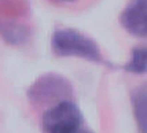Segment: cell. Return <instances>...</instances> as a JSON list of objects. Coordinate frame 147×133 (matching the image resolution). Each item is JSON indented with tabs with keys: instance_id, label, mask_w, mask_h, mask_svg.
<instances>
[{
	"instance_id": "1",
	"label": "cell",
	"mask_w": 147,
	"mask_h": 133,
	"mask_svg": "<svg viewBox=\"0 0 147 133\" xmlns=\"http://www.w3.org/2000/svg\"><path fill=\"white\" fill-rule=\"evenodd\" d=\"M44 133H94L85 125L80 108L70 100L58 101L41 120Z\"/></svg>"
},
{
	"instance_id": "2",
	"label": "cell",
	"mask_w": 147,
	"mask_h": 133,
	"mask_svg": "<svg viewBox=\"0 0 147 133\" xmlns=\"http://www.w3.org/2000/svg\"><path fill=\"white\" fill-rule=\"evenodd\" d=\"M52 48L59 56H78L99 63L102 54L96 43L74 29H59L52 36Z\"/></svg>"
},
{
	"instance_id": "3",
	"label": "cell",
	"mask_w": 147,
	"mask_h": 133,
	"mask_svg": "<svg viewBox=\"0 0 147 133\" xmlns=\"http://www.w3.org/2000/svg\"><path fill=\"white\" fill-rule=\"evenodd\" d=\"M28 95L33 103H44L57 97H69L71 95V87L63 77L57 74H45L30 87Z\"/></svg>"
},
{
	"instance_id": "4",
	"label": "cell",
	"mask_w": 147,
	"mask_h": 133,
	"mask_svg": "<svg viewBox=\"0 0 147 133\" xmlns=\"http://www.w3.org/2000/svg\"><path fill=\"white\" fill-rule=\"evenodd\" d=\"M125 30L138 37H147V0H131L121 14Z\"/></svg>"
},
{
	"instance_id": "5",
	"label": "cell",
	"mask_w": 147,
	"mask_h": 133,
	"mask_svg": "<svg viewBox=\"0 0 147 133\" xmlns=\"http://www.w3.org/2000/svg\"><path fill=\"white\" fill-rule=\"evenodd\" d=\"M135 120L140 133H147V85H143L132 96Z\"/></svg>"
},
{
	"instance_id": "6",
	"label": "cell",
	"mask_w": 147,
	"mask_h": 133,
	"mask_svg": "<svg viewBox=\"0 0 147 133\" xmlns=\"http://www.w3.org/2000/svg\"><path fill=\"white\" fill-rule=\"evenodd\" d=\"M0 34L10 44H22L29 37L28 28L13 22H0Z\"/></svg>"
},
{
	"instance_id": "7",
	"label": "cell",
	"mask_w": 147,
	"mask_h": 133,
	"mask_svg": "<svg viewBox=\"0 0 147 133\" xmlns=\"http://www.w3.org/2000/svg\"><path fill=\"white\" fill-rule=\"evenodd\" d=\"M125 70L134 74H146L147 73V45L136 47L132 50V55L127 64Z\"/></svg>"
},
{
	"instance_id": "8",
	"label": "cell",
	"mask_w": 147,
	"mask_h": 133,
	"mask_svg": "<svg viewBox=\"0 0 147 133\" xmlns=\"http://www.w3.org/2000/svg\"><path fill=\"white\" fill-rule=\"evenodd\" d=\"M62 1H73V0H62Z\"/></svg>"
}]
</instances>
